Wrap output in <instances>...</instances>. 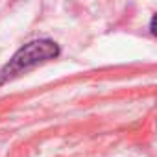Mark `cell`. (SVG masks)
I'll return each instance as SVG.
<instances>
[{"label": "cell", "mask_w": 157, "mask_h": 157, "mask_svg": "<svg viewBox=\"0 0 157 157\" xmlns=\"http://www.w3.org/2000/svg\"><path fill=\"white\" fill-rule=\"evenodd\" d=\"M57 56H59V46L50 39H39V41H32L24 44L22 48L15 52L10 63H6V67L0 70V85L13 80L21 72H26L28 68H33Z\"/></svg>", "instance_id": "cell-1"}, {"label": "cell", "mask_w": 157, "mask_h": 157, "mask_svg": "<svg viewBox=\"0 0 157 157\" xmlns=\"http://www.w3.org/2000/svg\"><path fill=\"white\" fill-rule=\"evenodd\" d=\"M150 30H151V33H153V35H157V15H153L151 22H150Z\"/></svg>", "instance_id": "cell-2"}]
</instances>
